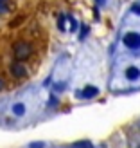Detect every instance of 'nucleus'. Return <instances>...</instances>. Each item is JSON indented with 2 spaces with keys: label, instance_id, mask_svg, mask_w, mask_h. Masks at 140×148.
<instances>
[{
  "label": "nucleus",
  "instance_id": "10",
  "mask_svg": "<svg viewBox=\"0 0 140 148\" xmlns=\"http://www.w3.org/2000/svg\"><path fill=\"white\" fill-rule=\"evenodd\" d=\"M0 9H5V7H4V0H0Z\"/></svg>",
  "mask_w": 140,
  "mask_h": 148
},
{
  "label": "nucleus",
  "instance_id": "11",
  "mask_svg": "<svg viewBox=\"0 0 140 148\" xmlns=\"http://www.w3.org/2000/svg\"><path fill=\"white\" fill-rule=\"evenodd\" d=\"M2 88H4V81L0 79V90H2Z\"/></svg>",
  "mask_w": 140,
  "mask_h": 148
},
{
  "label": "nucleus",
  "instance_id": "4",
  "mask_svg": "<svg viewBox=\"0 0 140 148\" xmlns=\"http://www.w3.org/2000/svg\"><path fill=\"white\" fill-rule=\"evenodd\" d=\"M126 78L128 79H138L140 78V71L137 67H128L126 69Z\"/></svg>",
  "mask_w": 140,
  "mask_h": 148
},
{
  "label": "nucleus",
  "instance_id": "12",
  "mask_svg": "<svg viewBox=\"0 0 140 148\" xmlns=\"http://www.w3.org/2000/svg\"><path fill=\"white\" fill-rule=\"evenodd\" d=\"M97 2H101V4H102V2H104V0H97Z\"/></svg>",
  "mask_w": 140,
  "mask_h": 148
},
{
  "label": "nucleus",
  "instance_id": "8",
  "mask_svg": "<svg viewBox=\"0 0 140 148\" xmlns=\"http://www.w3.org/2000/svg\"><path fill=\"white\" fill-rule=\"evenodd\" d=\"M60 29H61V31H65V18L63 16L60 18Z\"/></svg>",
  "mask_w": 140,
  "mask_h": 148
},
{
  "label": "nucleus",
  "instance_id": "2",
  "mask_svg": "<svg viewBox=\"0 0 140 148\" xmlns=\"http://www.w3.org/2000/svg\"><path fill=\"white\" fill-rule=\"evenodd\" d=\"M124 43L129 49H138L140 47V34L138 33H128L124 36Z\"/></svg>",
  "mask_w": 140,
  "mask_h": 148
},
{
  "label": "nucleus",
  "instance_id": "7",
  "mask_svg": "<svg viewBox=\"0 0 140 148\" xmlns=\"http://www.w3.org/2000/svg\"><path fill=\"white\" fill-rule=\"evenodd\" d=\"M45 145H43L41 141H38V143H31V148H43Z\"/></svg>",
  "mask_w": 140,
  "mask_h": 148
},
{
  "label": "nucleus",
  "instance_id": "1",
  "mask_svg": "<svg viewBox=\"0 0 140 148\" xmlns=\"http://www.w3.org/2000/svg\"><path fill=\"white\" fill-rule=\"evenodd\" d=\"M14 56H16V60H27L29 56H31V45H29L27 42H18L16 45H14Z\"/></svg>",
  "mask_w": 140,
  "mask_h": 148
},
{
  "label": "nucleus",
  "instance_id": "3",
  "mask_svg": "<svg viewBox=\"0 0 140 148\" xmlns=\"http://www.w3.org/2000/svg\"><path fill=\"white\" fill-rule=\"evenodd\" d=\"M11 72H13L14 78H24L25 74H27V69H25L22 63H13V65H11Z\"/></svg>",
  "mask_w": 140,
  "mask_h": 148
},
{
  "label": "nucleus",
  "instance_id": "6",
  "mask_svg": "<svg viewBox=\"0 0 140 148\" xmlns=\"http://www.w3.org/2000/svg\"><path fill=\"white\" fill-rule=\"evenodd\" d=\"M13 112L16 114V116H24V112H25V107L22 105V103H16V105L13 107Z\"/></svg>",
  "mask_w": 140,
  "mask_h": 148
},
{
  "label": "nucleus",
  "instance_id": "9",
  "mask_svg": "<svg viewBox=\"0 0 140 148\" xmlns=\"http://www.w3.org/2000/svg\"><path fill=\"white\" fill-rule=\"evenodd\" d=\"M133 13H137V14H140V4H137V5H133Z\"/></svg>",
  "mask_w": 140,
  "mask_h": 148
},
{
  "label": "nucleus",
  "instance_id": "5",
  "mask_svg": "<svg viewBox=\"0 0 140 148\" xmlns=\"http://www.w3.org/2000/svg\"><path fill=\"white\" fill-rule=\"evenodd\" d=\"M97 92H99V88H95V87H86L81 96H85V98H93V96H97Z\"/></svg>",
  "mask_w": 140,
  "mask_h": 148
}]
</instances>
